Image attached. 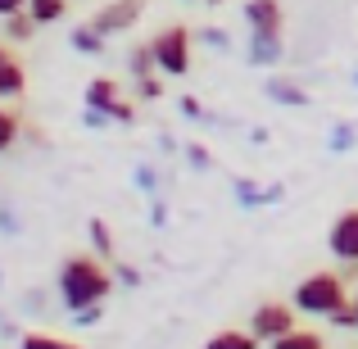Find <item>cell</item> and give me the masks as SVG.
<instances>
[{"instance_id": "cell-37", "label": "cell", "mask_w": 358, "mask_h": 349, "mask_svg": "<svg viewBox=\"0 0 358 349\" xmlns=\"http://www.w3.org/2000/svg\"><path fill=\"white\" fill-rule=\"evenodd\" d=\"M354 87H358V64H354Z\"/></svg>"}, {"instance_id": "cell-29", "label": "cell", "mask_w": 358, "mask_h": 349, "mask_svg": "<svg viewBox=\"0 0 358 349\" xmlns=\"http://www.w3.org/2000/svg\"><path fill=\"white\" fill-rule=\"evenodd\" d=\"M177 109H182L191 122H209V114H204V105H200L195 96H182V100H177Z\"/></svg>"}, {"instance_id": "cell-39", "label": "cell", "mask_w": 358, "mask_h": 349, "mask_svg": "<svg viewBox=\"0 0 358 349\" xmlns=\"http://www.w3.org/2000/svg\"><path fill=\"white\" fill-rule=\"evenodd\" d=\"M209 5H222V0H209Z\"/></svg>"}, {"instance_id": "cell-9", "label": "cell", "mask_w": 358, "mask_h": 349, "mask_svg": "<svg viewBox=\"0 0 358 349\" xmlns=\"http://www.w3.org/2000/svg\"><path fill=\"white\" fill-rule=\"evenodd\" d=\"M23 91H27V69L14 55V45L0 36V105L5 100H23Z\"/></svg>"}, {"instance_id": "cell-10", "label": "cell", "mask_w": 358, "mask_h": 349, "mask_svg": "<svg viewBox=\"0 0 358 349\" xmlns=\"http://www.w3.org/2000/svg\"><path fill=\"white\" fill-rule=\"evenodd\" d=\"M281 59H286V36L250 32V41H245V64H250V69H277Z\"/></svg>"}, {"instance_id": "cell-27", "label": "cell", "mask_w": 358, "mask_h": 349, "mask_svg": "<svg viewBox=\"0 0 358 349\" xmlns=\"http://www.w3.org/2000/svg\"><path fill=\"white\" fill-rule=\"evenodd\" d=\"M136 191H145V195H159V173L150 164H136Z\"/></svg>"}, {"instance_id": "cell-38", "label": "cell", "mask_w": 358, "mask_h": 349, "mask_svg": "<svg viewBox=\"0 0 358 349\" xmlns=\"http://www.w3.org/2000/svg\"><path fill=\"white\" fill-rule=\"evenodd\" d=\"M0 286H5V272H0Z\"/></svg>"}, {"instance_id": "cell-24", "label": "cell", "mask_w": 358, "mask_h": 349, "mask_svg": "<svg viewBox=\"0 0 358 349\" xmlns=\"http://www.w3.org/2000/svg\"><path fill=\"white\" fill-rule=\"evenodd\" d=\"M200 41L209 45V50H218V55H227V50H231V36H227V27H204V32H200Z\"/></svg>"}, {"instance_id": "cell-34", "label": "cell", "mask_w": 358, "mask_h": 349, "mask_svg": "<svg viewBox=\"0 0 358 349\" xmlns=\"http://www.w3.org/2000/svg\"><path fill=\"white\" fill-rule=\"evenodd\" d=\"M14 9H27V0H0V18L14 14Z\"/></svg>"}, {"instance_id": "cell-19", "label": "cell", "mask_w": 358, "mask_h": 349, "mask_svg": "<svg viewBox=\"0 0 358 349\" xmlns=\"http://www.w3.org/2000/svg\"><path fill=\"white\" fill-rule=\"evenodd\" d=\"M354 145H358V127L354 122H336L331 136H327V150H331V155H350Z\"/></svg>"}, {"instance_id": "cell-13", "label": "cell", "mask_w": 358, "mask_h": 349, "mask_svg": "<svg viewBox=\"0 0 358 349\" xmlns=\"http://www.w3.org/2000/svg\"><path fill=\"white\" fill-rule=\"evenodd\" d=\"M0 32H5L9 45H23V41H32V36H36V18L27 14V9H14V14L0 18Z\"/></svg>"}, {"instance_id": "cell-2", "label": "cell", "mask_w": 358, "mask_h": 349, "mask_svg": "<svg viewBox=\"0 0 358 349\" xmlns=\"http://www.w3.org/2000/svg\"><path fill=\"white\" fill-rule=\"evenodd\" d=\"M345 299H350V281H345L341 272H308V277L295 286L290 304H295V313H304V318H331Z\"/></svg>"}, {"instance_id": "cell-12", "label": "cell", "mask_w": 358, "mask_h": 349, "mask_svg": "<svg viewBox=\"0 0 358 349\" xmlns=\"http://www.w3.org/2000/svg\"><path fill=\"white\" fill-rule=\"evenodd\" d=\"M231 195L245 204V209H263V204H272V200H281V186H259V182H250V177H236L231 182Z\"/></svg>"}, {"instance_id": "cell-8", "label": "cell", "mask_w": 358, "mask_h": 349, "mask_svg": "<svg viewBox=\"0 0 358 349\" xmlns=\"http://www.w3.org/2000/svg\"><path fill=\"white\" fill-rule=\"evenodd\" d=\"M245 23L259 36H286V9L281 0H245Z\"/></svg>"}, {"instance_id": "cell-36", "label": "cell", "mask_w": 358, "mask_h": 349, "mask_svg": "<svg viewBox=\"0 0 358 349\" xmlns=\"http://www.w3.org/2000/svg\"><path fill=\"white\" fill-rule=\"evenodd\" d=\"M354 308H358V281H354Z\"/></svg>"}, {"instance_id": "cell-15", "label": "cell", "mask_w": 358, "mask_h": 349, "mask_svg": "<svg viewBox=\"0 0 358 349\" xmlns=\"http://www.w3.org/2000/svg\"><path fill=\"white\" fill-rule=\"evenodd\" d=\"M268 349H327L322 332H308V327H295V332H286L281 341H272Z\"/></svg>"}, {"instance_id": "cell-21", "label": "cell", "mask_w": 358, "mask_h": 349, "mask_svg": "<svg viewBox=\"0 0 358 349\" xmlns=\"http://www.w3.org/2000/svg\"><path fill=\"white\" fill-rule=\"evenodd\" d=\"M127 73H131V78L159 73V69H155V50H150V41H145V45H131V55H127Z\"/></svg>"}, {"instance_id": "cell-14", "label": "cell", "mask_w": 358, "mask_h": 349, "mask_svg": "<svg viewBox=\"0 0 358 349\" xmlns=\"http://www.w3.org/2000/svg\"><path fill=\"white\" fill-rule=\"evenodd\" d=\"M105 41H109V36H100L91 23H82V27H73V32H69V45L78 55H105Z\"/></svg>"}, {"instance_id": "cell-30", "label": "cell", "mask_w": 358, "mask_h": 349, "mask_svg": "<svg viewBox=\"0 0 358 349\" xmlns=\"http://www.w3.org/2000/svg\"><path fill=\"white\" fill-rule=\"evenodd\" d=\"M100 318H105V304H87V308H78V313H73V322H78V327H96Z\"/></svg>"}, {"instance_id": "cell-31", "label": "cell", "mask_w": 358, "mask_h": 349, "mask_svg": "<svg viewBox=\"0 0 358 349\" xmlns=\"http://www.w3.org/2000/svg\"><path fill=\"white\" fill-rule=\"evenodd\" d=\"M150 222H155V227H164V222H168V204L159 200V195H150Z\"/></svg>"}, {"instance_id": "cell-33", "label": "cell", "mask_w": 358, "mask_h": 349, "mask_svg": "<svg viewBox=\"0 0 358 349\" xmlns=\"http://www.w3.org/2000/svg\"><path fill=\"white\" fill-rule=\"evenodd\" d=\"M82 122H87V127H105V114H96V109H82Z\"/></svg>"}, {"instance_id": "cell-1", "label": "cell", "mask_w": 358, "mask_h": 349, "mask_svg": "<svg viewBox=\"0 0 358 349\" xmlns=\"http://www.w3.org/2000/svg\"><path fill=\"white\" fill-rule=\"evenodd\" d=\"M59 304L69 308V313H78V308L87 304H105L109 290H114V268H105V259H96V254H73V259H64L59 268Z\"/></svg>"}, {"instance_id": "cell-5", "label": "cell", "mask_w": 358, "mask_h": 349, "mask_svg": "<svg viewBox=\"0 0 358 349\" xmlns=\"http://www.w3.org/2000/svg\"><path fill=\"white\" fill-rule=\"evenodd\" d=\"M250 332L259 345H272L281 341L286 332H295V304H281V299H268L250 313Z\"/></svg>"}, {"instance_id": "cell-4", "label": "cell", "mask_w": 358, "mask_h": 349, "mask_svg": "<svg viewBox=\"0 0 358 349\" xmlns=\"http://www.w3.org/2000/svg\"><path fill=\"white\" fill-rule=\"evenodd\" d=\"M82 105L87 109H96V114H105L109 122H136V105L131 100H122V91H118V82L114 78H91L87 82V91H82Z\"/></svg>"}, {"instance_id": "cell-28", "label": "cell", "mask_w": 358, "mask_h": 349, "mask_svg": "<svg viewBox=\"0 0 358 349\" xmlns=\"http://www.w3.org/2000/svg\"><path fill=\"white\" fill-rule=\"evenodd\" d=\"M186 164H191V168H200V173H204V168H213V155H209L204 145H195V141H191V145H186Z\"/></svg>"}, {"instance_id": "cell-16", "label": "cell", "mask_w": 358, "mask_h": 349, "mask_svg": "<svg viewBox=\"0 0 358 349\" xmlns=\"http://www.w3.org/2000/svg\"><path fill=\"white\" fill-rule=\"evenodd\" d=\"M200 349H259V341H254V332L245 327V332H218V336H209Z\"/></svg>"}, {"instance_id": "cell-40", "label": "cell", "mask_w": 358, "mask_h": 349, "mask_svg": "<svg viewBox=\"0 0 358 349\" xmlns=\"http://www.w3.org/2000/svg\"><path fill=\"white\" fill-rule=\"evenodd\" d=\"M186 5H191V0H186Z\"/></svg>"}, {"instance_id": "cell-20", "label": "cell", "mask_w": 358, "mask_h": 349, "mask_svg": "<svg viewBox=\"0 0 358 349\" xmlns=\"http://www.w3.org/2000/svg\"><path fill=\"white\" fill-rule=\"evenodd\" d=\"M18 136H23V122H18L14 109H5V105H0V155H9Z\"/></svg>"}, {"instance_id": "cell-22", "label": "cell", "mask_w": 358, "mask_h": 349, "mask_svg": "<svg viewBox=\"0 0 358 349\" xmlns=\"http://www.w3.org/2000/svg\"><path fill=\"white\" fill-rule=\"evenodd\" d=\"M18 349H82L73 341H64V336H45V332H27L23 341H18Z\"/></svg>"}, {"instance_id": "cell-7", "label": "cell", "mask_w": 358, "mask_h": 349, "mask_svg": "<svg viewBox=\"0 0 358 349\" xmlns=\"http://www.w3.org/2000/svg\"><path fill=\"white\" fill-rule=\"evenodd\" d=\"M327 250L341 263H358V209H341L327 232Z\"/></svg>"}, {"instance_id": "cell-23", "label": "cell", "mask_w": 358, "mask_h": 349, "mask_svg": "<svg viewBox=\"0 0 358 349\" xmlns=\"http://www.w3.org/2000/svg\"><path fill=\"white\" fill-rule=\"evenodd\" d=\"M327 322H331L336 332H354V327H358V308H354V299H345V304L336 308V313L327 318Z\"/></svg>"}, {"instance_id": "cell-17", "label": "cell", "mask_w": 358, "mask_h": 349, "mask_svg": "<svg viewBox=\"0 0 358 349\" xmlns=\"http://www.w3.org/2000/svg\"><path fill=\"white\" fill-rule=\"evenodd\" d=\"M27 14L36 18V27H45V23H59V18L69 14V0H27Z\"/></svg>"}, {"instance_id": "cell-3", "label": "cell", "mask_w": 358, "mask_h": 349, "mask_svg": "<svg viewBox=\"0 0 358 349\" xmlns=\"http://www.w3.org/2000/svg\"><path fill=\"white\" fill-rule=\"evenodd\" d=\"M150 50H155V69L164 78H186L191 73V27L186 23H168L150 36Z\"/></svg>"}, {"instance_id": "cell-35", "label": "cell", "mask_w": 358, "mask_h": 349, "mask_svg": "<svg viewBox=\"0 0 358 349\" xmlns=\"http://www.w3.org/2000/svg\"><path fill=\"white\" fill-rule=\"evenodd\" d=\"M250 145H268V127H250Z\"/></svg>"}, {"instance_id": "cell-26", "label": "cell", "mask_w": 358, "mask_h": 349, "mask_svg": "<svg viewBox=\"0 0 358 349\" xmlns=\"http://www.w3.org/2000/svg\"><path fill=\"white\" fill-rule=\"evenodd\" d=\"M114 286H122V290H136V286H141V272L131 268V263H114Z\"/></svg>"}, {"instance_id": "cell-25", "label": "cell", "mask_w": 358, "mask_h": 349, "mask_svg": "<svg viewBox=\"0 0 358 349\" xmlns=\"http://www.w3.org/2000/svg\"><path fill=\"white\" fill-rule=\"evenodd\" d=\"M159 96H164V82H159L155 73L136 78V100H145V105H150V100H159Z\"/></svg>"}, {"instance_id": "cell-11", "label": "cell", "mask_w": 358, "mask_h": 349, "mask_svg": "<svg viewBox=\"0 0 358 349\" xmlns=\"http://www.w3.org/2000/svg\"><path fill=\"white\" fill-rule=\"evenodd\" d=\"M263 96H268L272 105H281V109H308V105H313V100H308V91L299 87V82L277 78V73H272V78L263 82Z\"/></svg>"}, {"instance_id": "cell-32", "label": "cell", "mask_w": 358, "mask_h": 349, "mask_svg": "<svg viewBox=\"0 0 358 349\" xmlns=\"http://www.w3.org/2000/svg\"><path fill=\"white\" fill-rule=\"evenodd\" d=\"M0 232H5V236H18V218H14V209H9V204H0Z\"/></svg>"}, {"instance_id": "cell-6", "label": "cell", "mask_w": 358, "mask_h": 349, "mask_svg": "<svg viewBox=\"0 0 358 349\" xmlns=\"http://www.w3.org/2000/svg\"><path fill=\"white\" fill-rule=\"evenodd\" d=\"M141 14H145V0H109L91 14V27L100 36H118V32H131L141 23Z\"/></svg>"}, {"instance_id": "cell-18", "label": "cell", "mask_w": 358, "mask_h": 349, "mask_svg": "<svg viewBox=\"0 0 358 349\" xmlns=\"http://www.w3.org/2000/svg\"><path fill=\"white\" fill-rule=\"evenodd\" d=\"M87 236H91V250H96V259H114V232H109V222L91 218V222H87Z\"/></svg>"}]
</instances>
